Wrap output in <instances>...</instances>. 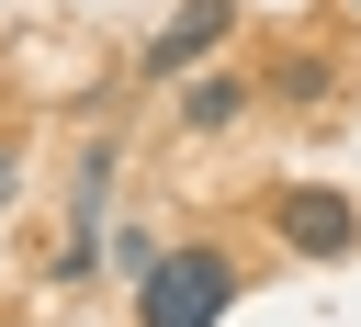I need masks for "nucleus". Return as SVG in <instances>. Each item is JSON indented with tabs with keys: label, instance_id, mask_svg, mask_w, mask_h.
Listing matches in <instances>:
<instances>
[{
	"label": "nucleus",
	"instance_id": "2",
	"mask_svg": "<svg viewBox=\"0 0 361 327\" xmlns=\"http://www.w3.org/2000/svg\"><path fill=\"white\" fill-rule=\"evenodd\" d=\"M271 237L293 259H350L361 248V203L327 192V180H293V192H271Z\"/></svg>",
	"mask_w": 361,
	"mask_h": 327
},
{
	"label": "nucleus",
	"instance_id": "5",
	"mask_svg": "<svg viewBox=\"0 0 361 327\" xmlns=\"http://www.w3.org/2000/svg\"><path fill=\"white\" fill-rule=\"evenodd\" d=\"M271 90H282V101H327V56H282Z\"/></svg>",
	"mask_w": 361,
	"mask_h": 327
},
{
	"label": "nucleus",
	"instance_id": "7",
	"mask_svg": "<svg viewBox=\"0 0 361 327\" xmlns=\"http://www.w3.org/2000/svg\"><path fill=\"white\" fill-rule=\"evenodd\" d=\"M350 11H361V0H350Z\"/></svg>",
	"mask_w": 361,
	"mask_h": 327
},
{
	"label": "nucleus",
	"instance_id": "6",
	"mask_svg": "<svg viewBox=\"0 0 361 327\" xmlns=\"http://www.w3.org/2000/svg\"><path fill=\"white\" fill-rule=\"evenodd\" d=\"M11 180H23V158H11V147H0V203H11Z\"/></svg>",
	"mask_w": 361,
	"mask_h": 327
},
{
	"label": "nucleus",
	"instance_id": "4",
	"mask_svg": "<svg viewBox=\"0 0 361 327\" xmlns=\"http://www.w3.org/2000/svg\"><path fill=\"white\" fill-rule=\"evenodd\" d=\"M237 113H248V90H237V79H192V90H180V124H203V135H214V124H237Z\"/></svg>",
	"mask_w": 361,
	"mask_h": 327
},
{
	"label": "nucleus",
	"instance_id": "3",
	"mask_svg": "<svg viewBox=\"0 0 361 327\" xmlns=\"http://www.w3.org/2000/svg\"><path fill=\"white\" fill-rule=\"evenodd\" d=\"M226 34H237V0H180V11L158 23V45H147V79H180V68H203Z\"/></svg>",
	"mask_w": 361,
	"mask_h": 327
},
{
	"label": "nucleus",
	"instance_id": "1",
	"mask_svg": "<svg viewBox=\"0 0 361 327\" xmlns=\"http://www.w3.org/2000/svg\"><path fill=\"white\" fill-rule=\"evenodd\" d=\"M237 304V259L226 248H158L147 271H135V327H214Z\"/></svg>",
	"mask_w": 361,
	"mask_h": 327
}]
</instances>
